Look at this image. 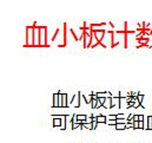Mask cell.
I'll return each instance as SVG.
<instances>
[{
    "instance_id": "cell-15",
    "label": "cell",
    "mask_w": 152,
    "mask_h": 143,
    "mask_svg": "<svg viewBox=\"0 0 152 143\" xmlns=\"http://www.w3.org/2000/svg\"><path fill=\"white\" fill-rule=\"evenodd\" d=\"M98 123H106V116L104 115H98Z\"/></svg>"
},
{
    "instance_id": "cell-10",
    "label": "cell",
    "mask_w": 152,
    "mask_h": 143,
    "mask_svg": "<svg viewBox=\"0 0 152 143\" xmlns=\"http://www.w3.org/2000/svg\"><path fill=\"white\" fill-rule=\"evenodd\" d=\"M80 97L83 98V101H84L87 105H91V104H92L93 98H92V96H91V95H83V94H80Z\"/></svg>"
},
{
    "instance_id": "cell-11",
    "label": "cell",
    "mask_w": 152,
    "mask_h": 143,
    "mask_svg": "<svg viewBox=\"0 0 152 143\" xmlns=\"http://www.w3.org/2000/svg\"><path fill=\"white\" fill-rule=\"evenodd\" d=\"M52 125L54 128H61V119H59V118H52Z\"/></svg>"
},
{
    "instance_id": "cell-23",
    "label": "cell",
    "mask_w": 152,
    "mask_h": 143,
    "mask_svg": "<svg viewBox=\"0 0 152 143\" xmlns=\"http://www.w3.org/2000/svg\"><path fill=\"white\" fill-rule=\"evenodd\" d=\"M109 25H110V26H111V27H112V29H114V25H113V23H111V21H110V23H109Z\"/></svg>"
},
{
    "instance_id": "cell-12",
    "label": "cell",
    "mask_w": 152,
    "mask_h": 143,
    "mask_svg": "<svg viewBox=\"0 0 152 143\" xmlns=\"http://www.w3.org/2000/svg\"><path fill=\"white\" fill-rule=\"evenodd\" d=\"M103 107L105 108V109H111L112 108V98H106Z\"/></svg>"
},
{
    "instance_id": "cell-6",
    "label": "cell",
    "mask_w": 152,
    "mask_h": 143,
    "mask_svg": "<svg viewBox=\"0 0 152 143\" xmlns=\"http://www.w3.org/2000/svg\"><path fill=\"white\" fill-rule=\"evenodd\" d=\"M73 115H66V130H73Z\"/></svg>"
},
{
    "instance_id": "cell-14",
    "label": "cell",
    "mask_w": 152,
    "mask_h": 143,
    "mask_svg": "<svg viewBox=\"0 0 152 143\" xmlns=\"http://www.w3.org/2000/svg\"><path fill=\"white\" fill-rule=\"evenodd\" d=\"M61 130H66V115H61Z\"/></svg>"
},
{
    "instance_id": "cell-17",
    "label": "cell",
    "mask_w": 152,
    "mask_h": 143,
    "mask_svg": "<svg viewBox=\"0 0 152 143\" xmlns=\"http://www.w3.org/2000/svg\"><path fill=\"white\" fill-rule=\"evenodd\" d=\"M117 124H129V119H127V118H120V119H117Z\"/></svg>"
},
{
    "instance_id": "cell-22",
    "label": "cell",
    "mask_w": 152,
    "mask_h": 143,
    "mask_svg": "<svg viewBox=\"0 0 152 143\" xmlns=\"http://www.w3.org/2000/svg\"><path fill=\"white\" fill-rule=\"evenodd\" d=\"M139 107H142V104H140V103H139V102L137 101V102H136V103L133 104V108H139Z\"/></svg>"
},
{
    "instance_id": "cell-5",
    "label": "cell",
    "mask_w": 152,
    "mask_h": 143,
    "mask_svg": "<svg viewBox=\"0 0 152 143\" xmlns=\"http://www.w3.org/2000/svg\"><path fill=\"white\" fill-rule=\"evenodd\" d=\"M93 32H94V35L97 37L98 41L99 43H103V40L105 38V35H106V31L105 30H97V31H93Z\"/></svg>"
},
{
    "instance_id": "cell-3",
    "label": "cell",
    "mask_w": 152,
    "mask_h": 143,
    "mask_svg": "<svg viewBox=\"0 0 152 143\" xmlns=\"http://www.w3.org/2000/svg\"><path fill=\"white\" fill-rule=\"evenodd\" d=\"M69 107V95L65 92H59V108Z\"/></svg>"
},
{
    "instance_id": "cell-18",
    "label": "cell",
    "mask_w": 152,
    "mask_h": 143,
    "mask_svg": "<svg viewBox=\"0 0 152 143\" xmlns=\"http://www.w3.org/2000/svg\"><path fill=\"white\" fill-rule=\"evenodd\" d=\"M77 118H78V121L81 123V122H84V121H86V118H87V116H85V115H77Z\"/></svg>"
},
{
    "instance_id": "cell-4",
    "label": "cell",
    "mask_w": 152,
    "mask_h": 143,
    "mask_svg": "<svg viewBox=\"0 0 152 143\" xmlns=\"http://www.w3.org/2000/svg\"><path fill=\"white\" fill-rule=\"evenodd\" d=\"M83 44H84L85 49L91 47V35L88 32H86V31H84V43Z\"/></svg>"
},
{
    "instance_id": "cell-13",
    "label": "cell",
    "mask_w": 152,
    "mask_h": 143,
    "mask_svg": "<svg viewBox=\"0 0 152 143\" xmlns=\"http://www.w3.org/2000/svg\"><path fill=\"white\" fill-rule=\"evenodd\" d=\"M113 107L120 108V98L119 97H112V108Z\"/></svg>"
},
{
    "instance_id": "cell-24",
    "label": "cell",
    "mask_w": 152,
    "mask_h": 143,
    "mask_svg": "<svg viewBox=\"0 0 152 143\" xmlns=\"http://www.w3.org/2000/svg\"><path fill=\"white\" fill-rule=\"evenodd\" d=\"M151 36H152V35H151Z\"/></svg>"
},
{
    "instance_id": "cell-8",
    "label": "cell",
    "mask_w": 152,
    "mask_h": 143,
    "mask_svg": "<svg viewBox=\"0 0 152 143\" xmlns=\"http://www.w3.org/2000/svg\"><path fill=\"white\" fill-rule=\"evenodd\" d=\"M52 100H53V102H52V108H59V91L53 94Z\"/></svg>"
},
{
    "instance_id": "cell-9",
    "label": "cell",
    "mask_w": 152,
    "mask_h": 143,
    "mask_svg": "<svg viewBox=\"0 0 152 143\" xmlns=\"http://www.w3.org/2000/svg\"><path fill=\"white\" fill-rule=\"evenodd\" d=\"M72 107H75V108L80 107V92L75 94V98H73V102H72Z\"/></svg>"
},
{
    "instance_id": "cell-1",
    "label": "cell",
    "mask_w": 152,
    "mask_h": 143,
    "mask_svg": "<svg viewBox=\"0 0 152 143\" xmlns=\"http://www.w3.org/2000/svg\"><path fill=\"white\" fill-rule=\"evenodd\" d=\"M34 27L33 26H26V43L24 47H33L34 45Z\"/></svg>"
},
{
    "instance_id": "cell-16",
    "label": "cell",
    "mask_w": 152,
    "mask_h": 143,
    "mask_svg": "<svg viewBox=\"0 0 152 143\" xmlns=\"http://www.w3.org/2000/svg\"><path fill=\"white\" fill-rule=\"evenodd\" d=\"M115 129L117 130H126L127 129V124H117Z\"/></svg>"
},
{
    "instance_id": "cell-20",
    "label": "cell",
    "mask_w": 152,
    "mask_h": 143,
    "mask_svg": "<svg viewBox=\"0 0 152 143\" xmlns=\"http://www.w3.org/2000/svg\"><path fill=\"white\" fill-rule=\"evenodd\" d=\"M105 124H107V125H114V127H115V125H117V119H115V121H107V119H106V123H105Z\"/></svg>"
},
{
    "instance_id": "cell-19",
    "label": "cell",
    "mask_w": 152,
    "mask_h": 143,
    "mask_svg": "<svg viewBox=\"0 0 152 143\" xmlns=\"http://www.w3.org/2000/svg\"><path fill=\"white\" fill-rule=\"evenodd\" d=\"M148 125H149V130H152V115L148 116Z\"/></svg>"
},
{
    "instance_id": "cell-2",
    "label": "cell",
    "mask_w": 152,
    "mask_h": 143,
    "mask_svg": "<svg viewBox=\"0 0 152 143\" xmlns=\"http://www.w3.org/2000/svg\"><path fill=\"white\" fill-rule=\"evenodd\" d=\"M40 46L41 47H50L47 43V26L40 27Z\"/></svg>"
},
{
    "instance_id": "cell-7",
    "label": "cell",
    "mask_w": 152,
    "mask_h": 143,
    "mask_svg": "<svg viewBox=\"0 0 152 143\" xmlns=\"http://www.w3.org/2000/svg\"><path fill=\"white\" fill-rule=\"evenodd\" d=\"M66 32H67V24L64 23L63 24V45L59 46V47H65L66 46V43H67V40H66Z\"/></svg>"
},
{
    "instance_id": "cell-21",
    "label": "cell",
    "mask_w": 152,
    "mask_h": 143,
    "mask_svg": "<svg viewBox=\"0 0 152 143\" xmlns=\"http://www.w3.org/2000/svg\"><path fill=\"white\" fill-rule=\"evenodd\" d=\"M139 129V123L138 122H133V130Z\"/></svg>"
}]
</instances>
